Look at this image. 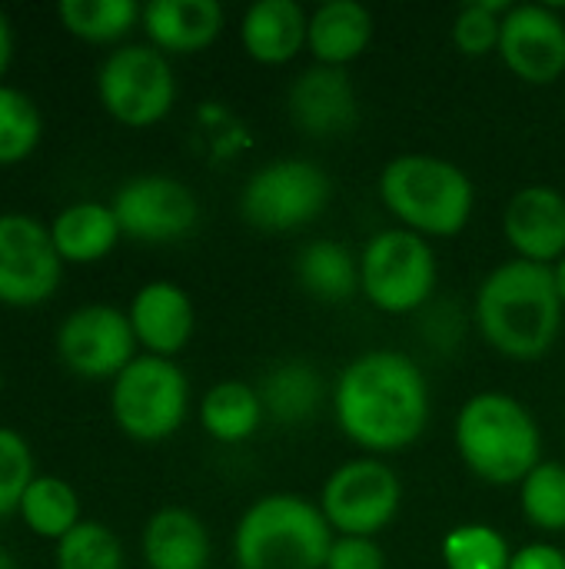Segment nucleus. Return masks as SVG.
Listing matches in <instances>:
<instances>
[{
  "mask_svg": "<svg viewBox=\"0 0 565 569\" xmlns=\"http://www.w3.org/2000/svg\"><path fill=\"white\" fill-rule=\"evenodd\" d=\"M456 447L466 467L493 483H523L539 467V427L509 393H476L456 420Z\"/></svg>",
  "mask_w": 565,
  "mask_h": 569,
  "instance_id": "20e7f679",
  "label": "nucleus"
},
{
  "mask_svg": "<svg viewBox=\"0 0 565 569\" xmlns=\"http://www.w3.org/2000/svg\"><path fill=\"white\" fill-rule=\"evenodd\" d=\"M33 477V453L27 440L17 430L0 427V520L20 510V500Z\"/></svg>",
  "mask_w": 565,
  "mask_h": 569,
  "instance_id": "2f4dec72",
  "label": "nucleus"
},
{
  "mask_svg": "<svg viewBox=\"0 0 565 569\" xmlns=\"http://www.w3.org/2000/svg\"><path fill=\"white\" fill-rule=\"evenodd\" d=\"M296 277L310 297L323 303H343L360 287V263L353 260L350 247L336 240H316L303 247L296 260Z\"/></svg>",
  "mask_w": 565,
  "mask_h": 569,
  "instance_id": "393cba45",
  "label": "nucleus"
},
{
  "mask_svg": "<svg viewBox=\"0 0 565 569\" xmlns=\"http://www.w3.org/2000/svg\"><path fill=\"white\" fill-rule=\"evenodd\" d=\"M519 503L526 520L536 530L559 533L565 530V467L563 463H539L519 490Z\"/></svg>",
  "mask_w": 565,
  "mask_h": 569,
  "instance_id": "7c9ffc66",
  "label": "nucleus"
},
{
  "mask_svg": "<svg viewBox=\"0 0 565 569\" xmlns=\"http://www.w3.org/2000/svg\"><path fill=\"white\" fill-rule=\"evenodd\" d=\"M343 433L373 453L410 447L430 420V390L423 370L393 350L353 360L333 393Z\"/></svg>",
  "mask_w": 565,
  "mask_h": 569,
  "instance_id": "f257e3e1",
  "label": "nucleus"
},
{
  "mask_svg": "<svg viewBox=\"0 0 565 569\" xmlns=\"http://www.w3.org/2000/svg\"><path fill=\"white\" fill-rule=\"evenodd\" d=\"M140 23L160 53H196L220 37L223 7L216 0H153Z\"/></svg>",
  "mask_w": 565,
  "mask_h": 569,
  "instance_id": "a211bd4d",
  "label": "nucleus"
},
{
  "mask_svg": "<svg viewBox=\"0 0 565 569\" xmlns=\"http://www.w3.org/2000/svg\"><path fill=\"white\" fill-rule=\"evenodd\" d=\"M403 487L380 460H350L323 487L320 510L343 537H376L400 510Z\"/></svg>",
  "mask_w": 565,
  "mask_h": 569,
  "instance_id": "f8f14e48",
  "label": "nucleus"
},
{
  "mask_svg": "<svg viewBox=\"0 0 565 569\" xmlns=\"http://www.w3.org/2000/svg\"><path fill=\"white\" fill-rule=\"evenodd\" d=\"M509 569H565V553L549 543H529L519 553H513Z\"/></svg>",
  "mask_w": 565,
  "mask_h": 569,
  "instance_id": "f704fd0d",
  "label": "nucleus"
},
{
  "mask_svg": "<svg viewBox=\"0 0 565 569\" xmlns=\"http://www.w3.org/2000/svg\"><path fill=\"white\" fill-rule=\"evenodd\" d=\"M360 287L373 307L386 313H410L423 307L436 287V253L406 227L383 230L363 250Z\"/></svg>",
  "mask_w": 565,
  "mask_h": 569,
  "instance_id": "6e6552de",
  "label": "nucleus"
},
{
  "mask_svg": "<svg viewBox=\"0 0 565 569\" xmlns=\"http://www.w3.org/2000/svg\"><path fill=\"white\" fill-rule=\"evenodd\" d=\"M10 63H13V27H10V17L0 10V80L10 70Z\"/></svg>",
  "mask_w": 565,
  "mask_h": 569,
  "instance_id": "c9c22d12",
  "label": "nucleus"
},
{
  "mask_svg": "<svg viewBox=\"0 0 565 569\" xmlns=\"http://www.w3.org/2000/svg\"><path fill=\"white\" fill-rule=\"evenodd\" d=\"M57 357L83 380H117L137 360L130 317L107 303H87L57 327Z\"/></svg>",
  "mask_w": 565,
  "mask_h": 569,
  "instance_id": "9b49d317",
  "label": "nucleus"
},
{
  "mask_svg": "<svg viewBox=\"0 0 565 569\" xmlns=\"http://www.w3.org/2000/svg\"><path fill=\"white\" fill-rule=\"evenodd\" d=\"M63 280V260L53 247L50 227L30 213H0V303L40 307Z\"/></svg>",
  "mask_w": 565,
  "mask_h": 569,
  "instance_id": "9d476101",
  "label": "nucleus"
},
{
  "mask_svg": "<svg viewBox=\"0 0 565 569\" xmlns=\"http://www.w3.org/2000/svg\"><path fill=\"white\" fill-rule=\"evenodd\" d=\"M50 237L63 263H97L120 243L123 230L110 203L80 200L53 217Z\"/></svg>",
  "mask_w": 565,
  "mask_h": 569,
  "instance_id": "412c9836",
  "label": "nucleus"
},
{
  "mask_svg": "<svg viewBox=\"0 0 565 569\" xmlns=\"http://www.w3.org/2000/svg\"><path fill=\"white\" fill-rule=\"evenodd\" d=\"M310 33V17L296 0H260L246 10L240 40L260 63H286L300 53Z\"/></svg>",
  "mask_w": 565,
  "mask_h": 569,
  "instance_id": "6ab92c4d",
  "label": "nucleus"
},
{
  "mask_svg": "<svg viewBox=\"0 0 565 569\" xmlns=\"http://www.w3.org/2000/svg\"><path fill=\"white\" fill-rule=\"evenodd\" d=\"M20 520L23 527L40 537V540H53L60 543L73 527H80V497L77 490L50 473L33 477V483L27 487L23 500H20Z\"/></svg>",
  "mask_w": 565,
  "mask_h": 569,
  "instance_id": "b1692460",
  "label": "nucleus"
},
{
  "mask_svg": "<svg viewBox=\"0 0 565 569\" xmlns=\"http://www.w3.org/2000/svg\"><path fill=\"white\" fill-rule=\"evenodd\" d=\"M553 280H556V290H559V300L565 307V257L559 263H553Z\"/></svg>",
  "mask_w": 565,
  "mask_h": 569,
  "instance_id": "e433bc0d",
  "label": "nucleus"
},
{
  "mask_svg": "<svg viewBox=\"0 0 565 569\" xmlns=\"http://www.w3.org/2000/svg\"><path fill=\"white\" fill-rule=\"evenodd\" d=\"M190 407V383L173 360L137 357L110 387L113 423L137 443H160L173 437Z\"/></svg>",
  "mask_w": 565,
  "mask_h": 569,
  "instance_id": "423d86ee",
  "label": "nucleus"
},
{
  "mask_svg": "<svg viewBox=\"0 0 565 569\" xmlns=\"http://www.w3.org/2000/svg\"><path fill=\"white\" fill-rule=\"evenodd\" d=\"M110 207L123 237H133L140 243H173L186 237L200 217L190 187L163 173H143L127 180Z\"/></svg>",
  "mask_w": 565,
  "mask_h": 569,
  "instance_id": "ddd939ff",
  "label": "nucleus"
},
{
  "mask_svg": "<svg viewBox=\"0 0 565 569\" xmlns=\"http://www.w3.org/2000/svg\"><path fill=\"white\" fill-rule=\"evenodd\" d=\"M380 197L386 210L420 237H453L473 213L470 177L456 163L430 153H403L390 160L380 177Z\"/></svg>",
  "mask_w": 565,
  "mask_h": 569,
  "instance_id": "39448f33",
  "label": "nucleus"
},
{
  "mask_svg": "<svg viewBox=\"0 0 565 569\" xmlns=\"http://www.w3.org/2000/svg\"><path fill=\"white\" fill-rule=\"evenodd\" d=\"M330 177L310 160H276L250 177L240 210L260 230H296L330 203Z\"/></svg>",
  "mask_w": 565,
  "mask_h": 569,
  "instance_id": "1a4fd4ad",
  "label": "nucleus"
},
{
  "mask_svg": "<svg viewBox=\"0 0 565 569\" xmlns=\"http://www.w3.org/2000/svg\"><path fill=\"white\" fill-rule=\"evenodd\" d=\"M500 57L516 77L529 83L559 80L565 70V23L539 3L509 7L503 17Z\"/></svg>",
  "mask_w": 565,
  "mask_h": 569,
  "instance_id": "4468645a",
  "label": "nucleus"
},
{
  "mask_svg": "<svg viewBox=\"0 0 565 569\" xmlns=\"http://www.w3.org/2000/svg\"><path fill=\"white\" fill-rule=\"evenodd\" d=\"M0 569H20V563H17V557L7 550V547H0Z\"/></svg>",
  "mask_w": 565,
  "mask_h": 569,
  "instance_id": "4c0bfd02",
  "label": "nucleus"
},
{
  "mask_svg": "<svg viewBox=\"0 0 565 569\" xmlns=\"http://www.w3.org/2000/svg\"><path fill=\"white\" fill-rule=\"evenodd\" d=\"M43 140V113L37 100L10 83H0V167L23 163Z\"/></svg>",
  "mask_w": 565,
  "mask_h": 569,
  "instance_id": "cd10ccee",
  "label": "nucleus"
},
{
  "mask_svg": "<svg viewBox=\"0 0 565 569\" xmlns=\"http://www.w3.org/2000/svg\"><path fill=\"white\" fill-rule=\"evenodd\" d=\"M263 420V403L260 393L240 380L216 383L203 403H200V423L203 430L220 440V443H243L256 433Z\"/></svg>",
  "mask_w": 565,
  "mask_h": 569,
  "instance_id": "a878e982",
  "label": "nucleus"
},
{
  "mask_svg": "<svg viewBox=\"0 0 565 569\" xmlns=\"http://www.w3.org/2000/svg\"><path fill=\"white\" fill-rule=\"evenodd\" d=\"M293 123L313 137L346 133L356 120V90L343 67H313L290 90Z\"/></svg>",
  "mask_w": 565,
  "mask_h": 569,
  "instance_id": "f3484780",
  "label": "nucleus"
},
{
  "mask_svg": "<svg viewBox=\"0 0 565 569\" xmlns=\"http://www.w3.org/2000/svg\"><path fill=\"white\" fill-rule=\"evenodd\" d=\"M509 13L506 3H486L473 0L456 13L453 23V40L466 57H483L490 50H500V33H503V17Z\"/></svg>",
  "mask_w": 565,
  "mask_h": 569,
  "instance_id": "473e14b6",
  "label": "nucleus"
},
{
  "mask_svg": "<svg viewBox=\"0 0 565 569\" xmlns=\"http://www.w3.org/2000/svg\"><path fill=\"white\" fill-rule=\"evenodd\" d=\"M476 323L500 353L513 360L543 357L563 330V300L553 267L529 260L496 267L480 287Z\"/></svg>",
  "mask_w": 565,
  "mask_h": 569,
  "instance_id": "f03ea898",
  "label": "nucleus"
},
{
  "mask_svg": "<svg viewBox=\"0 0 565 569\" xmlns=\"http://www.w3.org/2000/svg\"><path fill=\"white\" fill-rule=\"evenodd\" d=\"M443 560L446 569H509L513 553L493 527L463 523L443 540Z\"/></svg>",
  "mask_w": 565,
  "mask_h": 569,
  "instance_id": "c756f323",
  "label": "nucleus"
},
{
  "mask_svg": "<svg viewBox=\"0 0 565 569\" xmlns=\"http://www.w3.org/2000/svg\"><path fill=\"white\" fill-rule=\"evenodd\" d=\"M143 560L150 569H206V527L183 507H163L143 527Z\"/></svg>",
  "mask_w": 565,
  "mask_h": 569,
  "instance_id": "aec40b11",
  "label": "nucleus"
},
{
  "mask_svg": "<svg viewBox=\"0 0 565 569\" xmlns=\"http://www.w3.org/2000/svg\"><path fill=\"white\" fill-rule=\"evenodd\" d=\"M100 107L123 127L160 123L176 100L170 60L150 43H127L103 57L97 70Z\"/></svg>",
  "mask_w": 565,
  "mask_h": 569,
  "instance_id": "0eeeda50",
  "label": "nucleus"
},
{
  "mask_svg": "<svg viewBox=\"0 0 565 569\" xmlns=\"http://www.w3.org/2000/svg\"><path fill=\"white\" fill-rule=\"evenodd\" d=\"M383 550L373 537H340L330 547L326 569H383Z\"/></svg>",
  "mask_w": 565,
  "mask_h": 569,
  "instance_id": "72a5a7b5",
  "label": "nucleus"
},
{
  "mask_svg": "<svg viewBox=\"0 0 565 569\" xmlns=\"http://www.w3.org/2000/svg\"><path fill=\"white\" fill-rule=\"evenodd\" d=\"M57 17L67 33L87 43H117L143 17V7L133 0H60Z\"/></svg>",
  "mask_w": 565,
  "mask_h": 569,
  "instance_id": "bb28decb",
  "label": "nucleus"
},
{
  "mask_svg": "<svg viewBox=\"0 0 565 569\" xmlns=\"http://www.w3.org/2000/svg\"><path fill=\"white\" fill-rule=\"evenodd\" d=\"M503 230L519 260L559 263L565 257V197L553 187H523L503 213Z\"/></svg>",
  "mask_w": 565,
  "mask_h": 569,
  "instance_id": "2eb2a0df",
  "label": "nucleus"
},
{
  "mask_svg": "<svg viewBox=\"0 0 565 569\" xmlns=\"http://www.w3.org/2000/svg\"><path fill=\"white\" fill-rule=\"evenodd\" d=\"M373 40V17L363 3L353 0H330L316 7L310 17L306 43L320 67H346L353 63Z\"/></svg>",
  "mask_w": 565,
  "mask_h": 569,
  "instance_id": "4be33fe9",
  "label": "nucleus"
},
{
  "mask_svg": "<svg viewBox=\"0 0 565 569\" xmlns=\"http://www.w3.org/2000/svg\"><path fill=\"white\" fill-rule=\"evenodd\" d=\"M323 377L316 373V367L303 363V360H286L280 367H273L263 383L256 387L263 413H270L276 423L293 427V423H306L320 403H323Z\"/></svg>",
  "mask_w": 565,
  "mask_h": 569,
  "instance_id": "5701e85b",
  "label": "nucleus"
},
{
  "mask_svg": "<svg viewBox=\"0 0 565 569\" xmlns=\"http://www.w3.org/2000/svg\"><path fill=\"white\" fill-rule=\"evenodd\" d=\"M57 569H123V547L110 527L83 520L57 543Z\"/></svg>",
  "mask_w": 565,
  "mask_h": 569,
  "instance_id": "c85d7f7f",
  "label": "nucleus"
},
{
  "mask_svg": "<svg viewBox=\"0 0 565 569\" xmlns=\"http://www.w3.org/2000/svg\"><path fill=\"white\" fill-rule=\"evenodd\" d=\"M130 327L140 347H147L150 357L173 360L193 337V303L183 293V287L170 280L143 283L130 300Z\"/></svg>",
  "mask_w": 565,
  "mask_h": 569,
  "instance_id": "dca6fc26",
  "label": "nucleus"
},
{
  "mask_svg": "<svg viewBox=\"0 0 565 569\" xmlns=\"http://www.w3.org/2000/svg\"><path fill=\"white\" fill-rule=\"evenodd\" d=\"M330 547L333 527L323 510L293 493L256 500L233 537L240 569H326Z\"/></svg>",
  "mask_w": 565,
  "mask_h": 569,
  "instance_id": "7ed1b4c3",
  "label": "nucleus"
}]
</instances>
